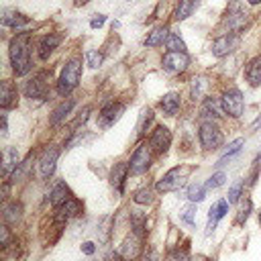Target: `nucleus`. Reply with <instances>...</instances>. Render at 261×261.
<instances>
[{
	"instance_id": "1",
	"label": "nucleus",
	"mask_w": 261,
	"mask_h": 261,
	"mask_svg": "<svg viewBox=\"0 0 261 261\" xmlns=\"http://www.w3.org/2000/svg\"><path fill=\"white\" fill-rule=\"evenodd\" d=\"M10 65L16 75H24L31 71V35L29 33H18L10 41Z\"/></svg>"
},
{
	"instance_id": "2",
	"label": "nucleus",
	"mask_w": 261,
	"mask_h": 261,
	"mask_svg": "<svg viewBox=\"0 0 261 261\" xmlns=\"http://www.w3.org/2000/svg\"><path fill=\"white\" fill-rule=\"evenodd\" d=\"M80 75H82V61L77 57L69 59L65 63V67L61 69L59 82H57V92L59 96H67L77 84H80Z\"/></svg>"
},
{
	"instance_id": "3",
	"label": "nucleus",
	"mask_w": 261,
	"mask_h": 261,
	"mask_svg": "<svg viewBox=\"0 0 261 261\" xmlns=\"http://www.w3.org/2000/svg\"><path fill=\"white\" fill-rule=\"evenodd\" d=\"M192 173V167L190 165H179V167H173L169 169L159 181H157V192H171V190H179L188 175Z\"/></svg>"
},
{
	"instance_id": "4",
	"label": "nucleus",
	"mask_w": 261,
	"mask_h": 261,
	"mask_svg": "<svg viewBox=\"0 0 261 261\" xmlns=\"http://www.w3.org/2000/svg\"><path fill=\"white\" fill-rule=\"evenodd\" d=\"M198 137H200V145L204 149H218L222 145V133H220L216 120H202Z\"/></svg>"
},
{
	"instance_id": "5",
	"label": "nucleus",
	"mask_w": 261,
	"mask_h": 261,
	"mask_svg": "<svg viewBox=\"0 0 261 261\" xmlns=\"http://www.w3.org/2000/svg\"><path fill=\"white\" fill-rule=\"evenodd\" d=\"M49 84H51V71H39L35 73V77L31 82H27L24 94L27 98H37V100H45L49 94Z\"/></svg>"
},
{
	"instance_id": "6",
	"label": "nucleus",
	"mask_w": 261,
	"mask_h": 261,
	"mask_svg": "<svg viewBox=\"0 0 261 261\" xmlns=\"http://www.w3.org/2000/svg\"><path fill=\"white\" fill-rule=\"evenodd\" d=\"M220 102H222V108H224V112H226L228 116H232V118H239V116L243 114L245 102H243V94H241L237 88H230V90H226V92L222 94Z\"/></svg>"
},
{
	"instance_id": "7",
	"label": "nucleus",
	"mask_w": 261,
	"mask_h": 261,
	"mask_svg": "<svg viewBox=\"0 0 261 261\" xmlns=\"http://www.w3.org/2000/svg\"><path fill=\"white\" fill-rule=\"evenodd\" d=\"M151 145H147V143H141L137 149H135V153H133V157H130V163H128V167H130V173H145L147 169H149V165H151Z\"/></svg>"
},
{
	"instance_id": "8",
	"label": "nucleus",
	"mask_w": 261,
	"mask_h": 261,
	"mask_svg": "<svg viewBox=\"0 0 261 261\" xmlns=\"http://www.w3.org/2000/svg\"><path fill=\"white\" fill-rule=\"evenodd\" d=\"M190 57L186 51H167L163 55V69L167 73H181L188 69Z\"/></svg>"
},
{
	"instance_id": "9",
	"label": "nucleus",
	"mask_w": 261,
	"mask_h": 261,
	"mask_svg": "<svg viewBox=\"0 0 261 261\" xmlns=\"http://www.w3.org/2000/svg\"><path fill=\"white\" fill-rule=\"evenodd\" d=\"M82 210H84V206H82V202L77 200V198H69L67 202H63L59 208H55V220L57 222H61V224H65L69 218H75V216H80L82 214Z\"/></svg>"
},
{
	"instance_id": "10",
	"label": "nucleus",
	"mask_w": 261,
	"mask_h": 261,
	"mask_svg": "<svg viewBox=\"0 0 261 261\" xmlns=\"http://www.w3.org/2000/svg\"><path fill=\"white\" fill-rule=\"evenodd\" d=\"M122 112H124V104H120V102H108L100 110V114H98V126H102V128L112 126L120 118Z\"/></svg>"
},
{
	"instance_id": "11",
	"label": "nucleus",
	"mask_w": 261,
	"mask_h": 261,
	"mask_svg": "<svg viewBox=\"0 0 261 261\" xmlns=\"http://www.w3.org/2000/svg\"><path fill=\"white\" fill-rule=\"evenodd\" d=\"M149 145H151V149H153L157 155L165 153V151L169 149V145H171V133H169V128H167V126H163V124L155 126V130L151 133Z\"/></svg>"
},
{
	"instance_id": "12",
	"label": "nucleus",
	"mask_w": 261,
	"mask_h": 261,
	"mask_svg": "<svg viewBox=\"0 0 261 261\" xmlns=\"http://www.w3.org/2000/svg\"><path fill=\"white\" fill-rule=\"evenodd\" d=\"M237 45H239V37H237L234 33L220 35V37H216V41L212 43V55L224 57V55H228L232 49H237Z\"/></svg>"
},
{
	"instance_id": "13",
	"label": "nucleus",
	"mask_w": 261,
	"mask_h": 261,
	"mask_svg": "<svg viewBox=\"0 0 261 261\" xmlns=\"http://www.w3.org/2000/svg\"><path fill=\"white\" fill-rule=\"evenodd\" d=\"M57 157H59V149H57V147H49V149L43 153V157H41V161H39V177L47 179V177L53 175Z\"/></svg>"
},
{
	"instance_id": "14",
	"label": "nucleus",
	"mask_w": 261,
	"mask_h": 261,
	"mask_svg": "<svg viewBox=\"0 0 261 261\" xmlns=\"http://www.w3.org/2000/svg\"><path fill=\"white\" fill-rule=\"evenodd\" d=\"M245 24H247V12H243L237 4H232V6L228 8L226 16H224V27H226L230 33H237V31H241Z\"/></svg>"
},
{
	"instance_id": "15",
	"label": "nucleus",
	"mask_w": 261,
	"mask_h": 261,
	"mask_svg": "<svg viewBox=\"0 0 261 261\" xmlns=\"http://www.w3.org/2000/svg\"><path fill=\"white\" fill-rule=\"evenodd\" d=\"M16 104H18V92H16V86H14L12 82L4 80L2 86H0V106H2L4 110H8V108H14Z\"/></svg>"
},
{
	"instance_id": "16",
	"label": "nucleus",
	"mask_w": 261,
	"mask_h": 261,
	"mask_svg": "<svg viewBox=\"0 0 261 261\" xmlns=\"http://www.w3.org/2000/svg\"><path fill=\"white\" fill-rule=\"evenodd\" d=\"M139 253H141V234L130 232V234L122 241V245H120V255H122L124 259H137Z\"/></svg>"
},
{
	"instance_id": "17",
	"label": "nucleus",
	"mask_w": 261,
	"mask_h": 261,
	"mask_svg": "<svg viewBox=\"0 0 261 261\" xmlns=\"http://www.w3.org/2000/svg\"><path fill=\"white\" fill-rule=\"evenodd\" d=\"M226 212H228V200H220V202H216L214 206H210V212H208V224H206V232H208V234L216 228L218 220H220Z\"/></svg>"
},
{
	"instance_id": "18",
	"label": "nucleus",
	"mask_w": 261,
	"mask_h": 261,
	"mask_svg": "<svg viewBox=\"0 0 261 261\" xmlns=\"http://www.w3.org/2000/svg\"><path fill=\"white\" fill-rule=\"evenodd\" d=\"M222 112H224L222 102H218L214 98H206L204 104H202V108H200V116L204 120H216L218 116H222Z\"/></svg>"
},
{
	"instance_id": "19",
	"label": "nucleus",
	"mask_w": 261,
	"mask_h": 261,
	"mask_svg": "<svg viewBox=\"0 0 261 261\" xmlns=\"http://www.w3.org/2000/svg\"><path fill=\"white\" fill-rule=\"evenodd\" d=\"M245 77H247V82H249L253 88H257V86L261 84V55L249 59V63H247V67H245Z\"/></svg>"
},
{
	"instance_id": "20",
	"label": "nucleus",
	"mask_w": 261,
	"mask_h": 261,
	"mask_svg": "<svg viewBox=\"0 0 261 261\" xmlns=\"http://www.w3.org/2000/svg\"><path fill=\"white\" fill-rule=\"evenodd\" d=\"M27 22H29V18H27L24 14H20V12H16V10H10V8L2 10V24H4V27L16 31V29H22Z\"/></svg>"
},
{
	"instance_id": "21",
	"label": "nucleus",
	"mask_w": 261,
	"mask_h": 261,
	"mask_svg": "<svg viewBox=\"0 0 261 261\" xmlns=\"http://www.w3.org/2000/svg\"><path fill=\"white\" fill-rule=\"evenodd\" d=\"M20 165V153L16 147H6L4 149V163H2V173L4 177L10 175V171H14Z\"/></svg>"
},
{
	"instance_id": "22",
	"label": "nucleus",
	"mask_w": 261,
	"mask_h": 261,
	"mask_svg": "<svg viewBox=\"0 0 261 261\" xmlns=\"http://www.w3.org/2000/svg\"><path fill=\"white\" fill-rule=\"evenodd\" d=\"M61 35H55V33H51V35H45L41 41H39V57L41 59H47L51 53H53V49L61 43Z\"/></svg>"
},
{
	"instance_id": "23",
	"label": "nucleus",
	"mask_w": 261,
	"mask_h": 261,
	"mask_svg": "<svg viewBox=\"0 0 261 261\" xmlns=\"http://www.w3.org/2000/svg\"><path fill=\"white\" fill-rule=\"evenodd\" d=\"M128 171H130V167H128V163H124V161H120V163H116V165L112 167L110 184H112L118 192H122V188H124V177H126Z\"/></svg>"
},
{
	"instance_id": "24",
	"label": "nucleus",
	"mask_w": 261,
	"mask_h": 261,
	"mask_svg": "<svg viewBox=\"0 0 261 261\" xmlns=\"http://www.w3.org/2000/svg\"><path fill=\"white\" fill-rule=\"evenodd\" d=\"M71 198V192H69V188L63 184V181H57L55 186H53V190H51V206L53 208H59L63 202H67Z\"/></svg>"
},
{
	"instance_id": "25",
	"label": "nucleus",
	"mask_w": 261,
	"mask_h": 261,
	"mask_svg": "<svg viewBox=\"0 0 261 261\" xmlns=\"http://www.w3.org/2000/svg\"><path fill=\"white\" fill-rule=\"evenodd\" d=\"M161 108H163V112L167 116H173L179 110V94L177 92H167L161 98Z\"/></svg>"
},
{
	"instance_id": "26",
	"label": "nucleus",
	"mask_w": 261,
	"mask_h": 261,
	"mask_svg": "<svg viewBox=\"0 0 261 261\" xmlns=\"http://www.w3.org/2000/svg\"><path fill=\"white\" fill-rule=\"evenodd\" d=\"M2 216H4V222H6V224L18 222L20 216H22V204H20V202H10V204H6Z\"/></svg>"
},
{
	"instance_id": "27",
	"label": "nucleus",
	"mask_w": 261,
	"mask_h": 261,
	"mask_svg": "<svg viewBox=\"0 0 261 261\" xmlns=\"http://www.w3.org/2000/svg\"><path fill=\"white\" fill-rule=\"evenodd\" d=\"M167 37H169L167 27H165V24H163V27H157V29H153V31L147 35L145 45H147V47H157V45H161L163 41H167Z\"/></svg>"
},
{
	"instance_id": "28",
	"label": "nucleus",
	"mask_w": 261,
	"mask_h": 261,
	"mask_svg": "<svg viewBox=\"0 0 261 261\" xmlns=\"http://www.w3.org/2000/svg\"><path fill=\"white\" fill-rule=\"evenodd\" d=\"M196 6H198V0H179L173 18H175V20H186V18L196 10Z\"/></svg>"
},
{
	"instance_id": "29",
	"label": "nucleus",
	"mask_w": 261,
	"mask_h": 261,
	"mask_svg": "<svg viewBox=\"0 0 261 261\" xmlns=\"http://www.w3.org/2000/svg\"><path fill=\"white\" fill-rule=\"evenodd\" d=\"M73 104H75V100L73 98H67L65 102H61L55 110H53V116H51V124H59L67 114H69V110L73 108Z\"/></svg>"
},
{
	"instance_id": "30",
	"label": "nucleus",
	"mask_w": 261,
	"mask_h": 261,
	"mask_svg": "<svg viewBox=\"0 0 261 261\" xmlns=\"http://www.w3.org/2000/svg\"><path fill=\"white\" fill-rule=\"evenodd\" d=\"M206 86H208V82H206L204 75L194 77V80H192V86H190V96H192V100H202V96H204V92H206Z\"/></svg>"
},
{
	"instance_id": "31",
	"label": "nucleus",
	"mask_w": 261,
	"mask_h": 261,
	"mask_svg": "<svg viewBox=\"0 0 261 261\" xmlns=\"http://www.w3.org/2000/svg\"><path fill=\"white\" fill-rule=\"evenodd\" d=\"M206 186H202V184H192L190 188H188V198L192 200V202H202L204 198H206Z\"/></svg>"
},
{
	"instance_id": "32",
	"label": "nucleus",
	"mask_w": 261,
	"mask_h": 261,
	"mask_svg": "<svg viewBox=\"0 0 261 261\" xmlns=\"http://www.w3.org/2000/svg\"><path fill=\"white\" fill-rule=\"evenodd\" d=\"M151 120H153V112H151V108H143L141 118H139V124H137V135H139V137L145 135V130H147V126L151 124Z\"/></svg>"
},
{
	"instance_id": "33",
	"label": "nucleus",
	"mask_w": 261,
	"mask_h": 261,
	"mask_svg": "<svg viewBox=\"0 0 261 261\" xmlns=\"http://www.w3.org/2000/svg\"><path fill=\"white\" fill-rule=\"evenodd\" d=\"M243 145H245V139H234V141H232V143H230V145H228V147L224 149V153H222V157H220L218 165H222V163H224V161H226L228 157H232L234 153H239Z\"/></svg>"
},
{
	"instance_id": "34",
	"label": "nucleus",
	"mask_w": 261,
	"mask_h": 261,
	"mask_svg": "<svg viewBox=\"0 0 261 261\" xmlns=\"http://www.w3.org/2000/svg\"><path fill=\"white\" fill-rule=\"evenodd\" d=\"M133 200H135L137 204H151V202L155 200V196H153V192H151L149 188H143V190H137V192L133 194Z\"/></svg>"
},
{
	"instance_id": "35",
	"label": "nucleus",
	"mask_w": 261,
	"mask_h": 261,
	"mask_svg": "<svg viewBox=\"0 0 261 261\" xmlns=\"http://www.w3.org/2000/svg\"><path fill=\"white\" fill-rule=\"evenodd\" d=\"M165 47H167L169 51H186V43H184L177 35H173V33H169V37H167V41H165Z\"/></svg>"
},
{
	"instance_id": "36",
	"label": "nucleus",
	"mask_w": 261,
	"mask_h": 261,
	"mask_svg": "<svg viewBox=\"0 0 261 261\" xmlns=\"http://www.w3.org/2000/svg\"><path fill=\"white\" fill-rule=\"evenodd\" d=\"M251 208H253V204H251V200H245L241 206H239V214H237V224H243L247 218H249V214H251Z\"/></svg>"
},
{
	"instance_id": "37",
	"label": "nucleus",
	"mask_w": 261,
	"mask_h": 261,
	"mask_svg": "<svg viewBox=\"0 0 261 261\" xmlns=\"http://www.w3.org/2000/svg\"><path fill=\"white\" fill-rule=\"evenodd\" d=\"M224 179H226V175H224V171H216V173H212V175L208 177V181H206V188H208V190H214V188H220V186L224 184Z\"/></svg>"
},
{
	"instance_id": "38",
	"label": "nucleus",
	"mask_w": 261,
	"mask_h": 261,
	"mask_svg": "<svg viewBox=\"0 0 261 261\" xmlns=\"http://www.w3.org/2000/svg\"><path fill=\"white\" fill-rule=\"evenodd\" d=\"M241 190H243V181L239 179V181H234V184L230 186V190H228V196H226L228 204H234V202H239V198H241Z\"/></svg>"
},
{
	"instance_id": "39",
	"label": "nucleus",
	"mask_w": 261,
	"mask_h": 261,
	"mask_svg": "<svg viewBox=\"0 0 261 261\" xmlns=\"http://www.w3.org/2000/svg\"><path fill=\"white\" fill-rule=\"evenodd\" d=\"M86 59H88V65L96 69V67H100V65H102L104 55H102L100 51H88V53H86Z\"/></svg>"
},
{
	"instance_id": "40",
	"label": "nucleus",
	"mask_w": 261,
	"mask_h": 261,
	"mask_svg": "<svg viewBox=\"0 0 261 261\" xmlns=\"http://www.w3.org/2000/svg\"><path fill=\"white\" fill-rule=\"evenodd\" d=\"M181 220L186 222V224H196V206L192 204V206H186L184 210H181Z\"/></svg>"
},
{
	"instance_id": "41",
	"label": "nucleus",
	"mask_w": 261,
	"mask_h": 261,
	"mask_svg": "<svg viewBox=\"0 0 261 261\" xmlns=\"http://www.w3.org/2000/svg\"><path fill=\"white\" fill-rule=\"evenodd\" d=\"M104 20H106V16H104V14H96V16L92 18L90 27H92V29H98V27H102V24H104Z\"/></svg>"
},
{
	"instance_id": "42",
	"label": "nucleus",
	"mask_w": 261,
	"mask_h": 261,
	"mask_svg": "<svg viewBox=\"0 0 261 261\" xmlns=\"http://www.w3.org/2000/svg\"><path fill=\"white\" fill-rule=\"evenodd\" d=\"M169 261H188V253H186V249H181V251L173 253V255L169 257Z\"/></svg>"
},
{
	"instance_id": "43",
	"label": "nucleus",
	"mask_w": 261,
	"mask_h": 261,
	"mask_svg": "<svg viewBox=\"0 0 261 261\" xmlns=\"http://www.w3.org/2000/svg\"><path fill=\"white\" fill-rule=\"evenodd\" d=\"M143 261H159V255H157L153 249H149V251L143 255Z\"/></svg>"
},
{
	"instance_id": "44",
	"label": "nucleus",
	"mask_w": 261,
	"mask_h": 261,
	"mask_svg": "<svg viewBox=\"0 0 261 261\" xmlns=\"http://www.w3.org/2000/svg\"><path fill=\"white\" fill-rule=\"evenodd\" d=\"M82 251H84L86 255H92V253L96 251V247H94V243H90V241H86V243L82 245Z\"/></svg>"
},
{
	"instance_id": "45",
	"label": "nucleus",
	"mask_w": 261,
	"mask_h": 261,
	"mask_svg": "<svg viewBox=\"0 0 261 261\" xmlns=\"http://www.w3.org/2000/svg\"><path fill=\"white\" fill-rule=\"evenodd\" d=\"M8 133V120H6V114H2V135Z\"/></svg>"
},
{
	"instance_id": "46",
	"label": "nucleus",
	"mask_w": 261,
	"mask_h": 261,
	"mask_svg": "<svg viewBox=\"0 0 261 261\" xmlns=\"http://www.w3.org/2000/svg\"><path fill=\"white\" fill-rule=\"evenodd\" d=\"M257 128H261V114L257 116V120L253 122V130H257Z\"/></svg>"
},
{
	"instance_id": "47",
	"label": "nucleus",
	"mask_w": 261,
	"mask_h": 261,
	"mask_svg": "<svg viewBox=\"0 0 261 261\" xmlns=\"http://www.w3.org/2000/svg\"><path fill=\"white\" fill-rule=\"evenodd\" d=\"M88 0H75V6H80V4H86Z\"/></svg>"
},
{
	"instance_id": "48",
	"label": "nucleus",
	"mask_w": 261,
	"mask_h": 261,
	"mask_svg": "<svg viewBox=\"0 0 261 261\" xmlns=\"http://www.w3.org/2000/svg\"><path fill=\"white\" fill-rule=\"evenodd\" d=\"M261 0H249V4H259Z\"/></svg>"
},
{
	"instance_id": "49",
	"label": "nucleus",
	"mask_w": 261,
	"mask_h": 261,
	"mask_svg": "<svg viewBox=\"0 0 261 261\" xmlns=\"http://www.w3.org/2000/svg\"><path fill=\"white\" fill-rule=\"evenodd\" d=\"M259 224H261V214H259Z\"/></svg>"
},
{
	"instance_id": "50",
	"label": "nucleus",
	"mask_w": 261,
	"mask_h": 261,
	"mask_svg": "<svg viewBox=\"0 0 261 261\" xmlns=\"http://www.w3.org/2000/svg\"><path fill=\"white\" fill-rule=\"evenodd\" d=\"M208 261H214V259H208Z\"/></svg>"
}]
</instances>
